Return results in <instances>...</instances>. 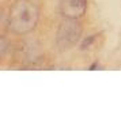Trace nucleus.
Returning <instances> with one entry per match:
<instances>
[{
    "instance_id": "nucleus-4",
    "label": "nucleus",
    "mask_w": 121,
    "mask_h": 117,
    "mask_svg": "<svg viewBox=\"0 0 121 117\" xmlns=\"http://www.w3.org/2000/svg\"><path fill=\"white\" fill-rule=\"evenodd\" d=\"M94 38H95L94 35H90V37H88L87 39H84V42H83V44H82V46H80V49H82V50L87 49L88 46L91 45V42H93V41H94Z\"/></svg>"
},
{
    "instance_id": "nucleus-1",
    "label": "nucleus",
    "mask_w": 121,
    "mask_h": 117,
    "mask_svg": "<svg viewBox=\"0 0 121 117\" xmlns=\"http://www.w3.org/2000/svg\"><path fill=\"white\" fill-rule=\"evenodd\" d=\"M39 19L37 4L30 0H17L8 12V29L12 33L23 35L33 31Z\"/></svg>"
},
{
    "instance_id": "nucleus-5",
    "label": "nucleus",
    "mask_w": 121,
    "mask_h": 117,
    "mask_svg": "<svg viewBox=\"0 0 121 117\" xmlns=\"http://www.w3.org/2000/svg\"><path fill=\"white\" fill-rule=\"evenodd\" d=\"M6 49H7L6 38H4V37H1V38H0V53H1V56L6 55Z\"/></svg>"
},
{
    "instance_id": "nucleus-3",
    "label": "nucleus",
    "mask_w": 121,
    "mask_h": 117,
    "mask_svg": "<svg viewBox=\"0 0 121 117\" xmlns=\"http://www.w3.org/2000/svg\"><path fill=\"white\" fill-rule=\"evenodd\" d=\"M87 0H60V12L64 18L79 19L86 14Z\"/></svg>"
},
{
    "instance_id": "nucleus-2",
    "label": "nucleus",
    "mask_w": 121,
    "mask_h": 117,
    "mask_svg": "<svg viewBox=\"0 0 121 117\" xmlns=\"http://www.w3.org/2000/svg\"><path fill=\"white\" fill-rule=\"evenodd\" d=\"M80 35H82V26L78 22V19L65 18L57 29L56 44L61 52H64L75 46L76 42L80 39Z\"/></svg>"
}]
</instances>
